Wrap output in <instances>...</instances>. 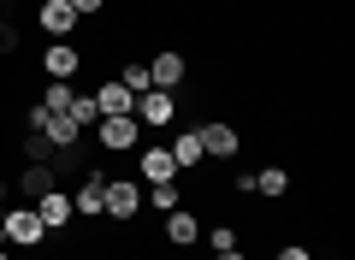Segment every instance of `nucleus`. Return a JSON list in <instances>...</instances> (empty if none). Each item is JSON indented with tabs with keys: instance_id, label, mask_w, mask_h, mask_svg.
Returning <instances> with one entry per match:
<instances>
[{
	"instance_id": "f8f14e48",
	"label": "nucleus",
	"mask_w": 355,
	"mask_h": 260,
	"mask_svg": "<svg viewBox=\"0 0 355 260\" xmlns=\"http://www.w3.org/2000/svg\"><path fill=\"white\" fill-rule=\"evenodd\" d=\"M36 207V219L48 225V236H65L71 231V219H77V207H71V189H48L42 201H30Z\"/></svg>"
},
{
	"instance_id": "0eeeda50",
	"label": "nucleus",
	"mask_w": 355,
	"mask_h": 260,
	"mask_svg": "<svg viewBox=\"0 0 355 260\" xmlns=\"http://www.w3.org/2000/svg\"><path fill=\"white\" fill-rule=\"evenodd\" d=\"M130 177H137V184H172V177H178V166H172V148H166V142L160 137H142L137 142V172H130Z\"/></svg>"
},
{
	"instance_id": "20e7f679",
	"label": "nucleus",
	"mask_w": 355,
	"mask_h": 260,
	"mask_svg": "<svg viewBox=\"0 0 355 260\" xmlns=\"http://www.w3.org/2000/svg\"><path fill=\"white\" fill-rule=\"evenodd\" d=\"M6 248H48V225L36 219V207H24V201H6Z\"/></svg>"
},
{
	"instance_id": "f03ea898",
	"label": "nucleus",
	"mask_w": 355,
	"mask_h": 260,
	"mask_svg": "<svg viewBox=\"0 0 355 260\" xmlns=\"http://www.w3.org/2000/svg\"><path fill=\"white\" fill-rule=\"evenodd\" d=\"M196 137H202V154H207V160H219V166L243 160V130H237L231 119H196Z\"/></svg>"
},
{
	"instance_id": "39448f33",
	"label": "nucleus",
	"mask_w": 355,
	"mask_h": 260,
	"mask_svg": "<svg viewBox=\"0 0 355 260\" xmlns=\"http://www.w3.org/2000/svg\"><path fill=\"white\" fill-rule=\"evenodd\" d=\"M130 119H137L142 130L160 137V130H172V124H178V95H172V89H142L137 107H130Z\"/></svg>"
},
{
	"instance_id": "5701e85b",
	"label": "nucleus",
	"mask_w": 355,
	"mask_h": 260,
	"mask_svg": "<svg viewBox=\"0 0 355 260\" xmlns=\"http://www.w3.org/2000/svg\"><path fill=\"white\" fill-rule=\"evenodd\" d=\"M18 30H24V24H0V60H18V48H24Z\"/></svg>"
},
{
	"instance_id": "7ed1b4c3",
	"label": "nucleus",
	"mask_w": 355,
	"mask_h": 260,
	"mask_svg": "<svg viewBox=\"0 0 355 260\" xmlns=\"http://www.w3.org/2000/svg\"><path fill=\"white\" fill-rule=\"evenodd\" d=\"M142 137H148V130H142L130 112H113V119H101L95 130H89V142H95L101 154H137V142H142Z\"/></svg>"
},
{
	"instance_id": "dca6fc26",
	"label": "nucleus",
	"mask_w": 355,
	"mask_h": 260,
	"mask_svg": "<svg viewBox=\"0 0 355 260\" xmlns=\"http://www.w3.org/2000/svg\"><path fill=\"white\" fill-rule=\"evenodd\" d=\"M89 95H95V107H101V119H113V112H130V107H137V95H130L119 77H101Z\"/></svg>"
},
{
	"instance_id": "393cba45",
	"label": "nucleus",
	"mask_w": 355,
	"mask_h": 260,
	"mask_svg": "<svg viewBox=\"0 0 355 260\" xmlns=\"http://www.w3.org/2000/svg\"><path fill=\"white\" fill-rule=\"evenodd\" d=\"M65 6H71V12L83 18V24H89V18H101V12H107V0H65Z\"/></svg>"
},
{
	"instance_id": "2eb2a0df",
	"label": "nucleus",
	"mask_w": 355,
	"mask_h": 260,
	"mask_svg": "<svg viewBox=\"0 0 355 260\" xmlns=\"http://www.w3.org/2000/svg\"><path fill=\"white\" fill-rule=\"evenodd\" d=\"M291 189H296V177L284 172L279 160H266V166H254V196H261V201H284V196H291Z\"/></svg>"
},
{
	"instance_id": "4be33fe9",
	"label": "nucleus",
	"mask_w": 355,
	"mask_h": 260,
	"mask_svg": "<svg viewBox=\"0 0 355 260\" xmlns=\"http://www.w3.org/2000/svg\"><path fill=\"white\" fill-rule=\"evenodd\" d=\"M71 95H77V83H53V77L42 83V107H48V112H65V107H71Z\"/></svg>"
},
{
	"instance_id": "4468645a",
	"label": "nucleus",
	"mask_w": 355,
	"mask_h": 260,
	"mask_svg": "<svg viewBox=\"0 0 355 260\" xmlns=\"http://www.w3.org/2000/svg\"><path fill=\"white\" fill-rule=\"evenodd\" d=\"M166 148H172V166H178V177H184V172H202V166H207V154H202V137H196V124H190V130H172V137H166Z\"/></svg>"
},
{
	"instance_id": "bb28decb",
	"label": "nucleus",
	"mask_w": 355,
	"mask_h": 260,
	"mask_svg": "<svg viewBox=\"0 0 355 260\" xmlns=\"http://www.w3.org/2000/svg\"><path fill=\"white\" fill-rule=\"evenodd\" d=\"M0 207H6V177H0Z\"/></svg>"
},
{
	"instance_id": "f3484780",
	"label": "nucleus",
	"mask_w": 355,
	"mask_h": 260,
	"mask_svg": "<svg viewBox=\"0 0 355 260\" xmlns=\"http://www.w3.org/2000/svg\"><path fill=\"white\" fill-rule=\"evenodd\" d=\"M172 207H184V177H172V184H142V213H172Z\"/></svg>"
},
{
	"instance_id": "c85d7f7f",
	"label": "nucleus",
	"mask_w": 355,
	"mask_h": 260,
	"mask_svg": "<svg viewBox=\"0 0 355 260\" xmlns=\"http://www.w3.org/2000/svg\"><path fill=\"white\" fill-rule=\"evenodd\" d=\"M261 260H266V254H261Z\"/></svg>"
},
{
	"instance_id": "b1692460",
	"label": "nucleus",
	"mask_w": 355,
	"mask_h": 260,
	"mask_svg": "<svg viewBox=\"0 0 355 260\" xmlns=\"http://www.w3.org/2000/svg\"><path fill=\"white\" fill-rule=\"evenodd\" d=\"M266 260H314V248H308V243H279Z\"/></svg>"
},
{
	"instance_id": "a211bd4d",
	"label": "nucleus",
	"mask_w": 355,
	"mask_h": 260,
	"mask_svg": "<svg viewBox=\"0 0 355 260\" xmlns=\"http://www.w3.org/2000/svg\"><path fill=\"white\" fill-rule=\"evenodd\" d=\"M53 142L42 137V130H18V160H36V166H53Z\"/></svg>"
},
{
	"instance_id": "6e6552de",
	"label": "nucleus",
	"mask_w": 355,
	"mask_h": 260,
	"mask_svg": "<svg viewBox=\"0 0 355 260\" xmlns=\"http://www.w3.org/2000/svg\"><path fill=\"white\" fill-rule=\"evenodd\" d=\"M6 189H12V201L30 207V201H42L48 189H60V172H53V166H36V160H18V172H12Z\"/></svg>"
},
{
	"instance_id": "a878e982",
	"label": "nucleus",
	"mask_w": 355,
	"mask_h": 260,
	"mask_svg": "<svg viewBox=\"0 0 355 260\" xmlns=\"http://www.w3.org/2000/svg\"><path fill=\"white\" fill-rule=\"evenodd\" d=\"M214 260H249V254H243V248H219Z\"/></svg>"
},
{
	"instance_id": "cd10ccee",
	"label": "nucleus",
	"mask_w": 355,
	"mask_h": 260,
	"mask_svg": "<svg viewBox=\"0 0 355 260\" xmlns=\"http://www.w3.org/2000/svg\"><path fill=\"white\" fill-rule=\"evenodd\" d=\"M0 260H12V248H0Z\"/></svg>"
},
{
	"instance_id": "412c9836",
	"label": "nucleus",
	"mask_w": 355,
	"mask_h": 260,
	"mask_svg": "<svg viewBox=\"0 0 355 260\" xmlns=\"http://www.w3.org/2000/svg\"><path fill=\"white\" fill-rule=\"evenodd\" d=\"M207 248H243V225L237 219H219V225H207Z\"/></svg>"
},
{
	"instance_id": "6ab92c4d",
	"label": "nucleus",
	"mask_w": 355,
	"mask_h": 260,
	"mask_svg": "<svg viewBox=\"0 0 355 260\" xmlns=\"http://www.w3.org/2000/svg\"><path fill=\"white\" fill-rule=\"evenodd\" d=\"M65 119H71L77 130H83V137H89V130L101 124V107H95V95H83V89H77V95H71V107H65Z\"/></svg>"
},
{
	"instance_id": "9d476101",
	"label": "nucleus",
	"mask_w": 355,
	"mask_h": 260,
	"mask_svg": "<svg viewBox=\"0 0 355 260\" xmlns=\"http://www.w3.org/2000/svg\"><path fill=\"white\" fill-rule=\"evenodd\" d=\"M148 77H154V89L184 95V89H190V53H184V48H160V53L148 60Z\"/></svg>"
},
{
	"instance_id": "f257e3e1",
	"label": "nucleus",
	"mask_w": 355,
	"mask_h": 260,
	"mask_svg": "<svg viewBox=\"0 0 355 260\" xmlns=\"http://www.w3.org/2000/svg\"><path fill=\"white\" fill-rule=\"evenodd\" d=\"M101 219H113V225H137L142 219V184L130 172H107V207H101Z\"/></svg>"
},
{
	"instance_id": "9b49d317",
	"label": "nucleus",
	"mask_w": 355,
	"mask_h": 260,
	"mask_svg": "<svg viewBox=\"0 0 355 260\" xmlns=\"http://www.w3.org/2000/svg\"><path fill=\"white\" fill-rule=\"evenodd\" d=\"M71 207H77V219H101V207H107V166H89V172L77 177Z\"/></svg>"
},
{
	"instance_id": "ddd939ff",
	"label": "nucleus",
	"mask_w": 355,
	"mask_h": 260,
	"mask_svg": "<svg viewBox=\"0 0 355 260\" xmlns=\"http://www.w3.org/2000/svg\"><path fill=\"white\" fill-rule=\"evenodd\" d=\"M160 231H166L172 248H196V243H202V213H196V207H172L160 219Z\"/></svg>"
},
{
	"instance_id": "423d86ee",
	"label": "nucleus",
	"mask_w": 355,
	"mask_h": 260,
	"mask_svg": "<svg viewBox=\"0 0 355 260\" xmlns=\"http://www.w3.org/2000/svg\"><path fill=\"white\" fill-rule=\"evenodd\" d=\"M36 65H42V77H53V83H77V71L89 65V53L77 48V42H48V48L36 53Z\"/></svg>"
},
{
	"instance_id": "1a4fd4ad",
	"label": "nucleus",
	"mask_w": 355,
	"mask_h": 260,
	"mask_svg": "<svg viewBox=\"0 0 355 260\" xmlns=\"http://www.w3.org/2000/svg\"><path fill=\"white\" fill-rule=\"evenodd\" d=\"M36 24H42V36H53V42H83V18H77L65 0H36Z\"/></svg>"
},
{
	"instance_id": "aec40b11",
	"label": "nucleus",
	"mask_w": 355,
	"mask_h": 260,
	"mask_svg": "<svg viewBox=\"0 0 355 260\" xmlns=\"http://www.w3.org/2000/svg\"><path fill=\"white\" fill-rule=\"evenodd\" d=\"M119 83H125L130 95H142V89H154V77H148V60H119Z\"/></svg>"
}]
</instances>
